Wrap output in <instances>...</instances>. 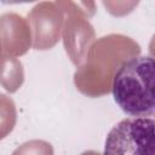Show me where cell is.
<instances>
[{"instance_id": "6da1fadb", "label": "cell", "mask_w": 155, "mask_h": 155, "mask_svg": "<svg viewBox=\"0 0 155 155\" xmlns=\"http://www.w3.org/2000/svg\"><path fill=\"white\" fill-rule=\"evenodd\" d=\"M155 64L150 56L124 62L113 79V97L121 110L134 117H151L155 111Z\"/></svg>"}, {"instance_id": "7a4b0ae2", "label": "cell", "mask_w": 155, "mask_h": 155, "mask_svg": "<svg viewBox=\"0 0 155 155\" xmlns=\"http://www.w3.org/2000/svg\"><path fill=\"white\" fill-rule=\"evenodd\" d=\"M153 117H126L108 133L104 155H155Z\"/></svg>"}]
</instances>
